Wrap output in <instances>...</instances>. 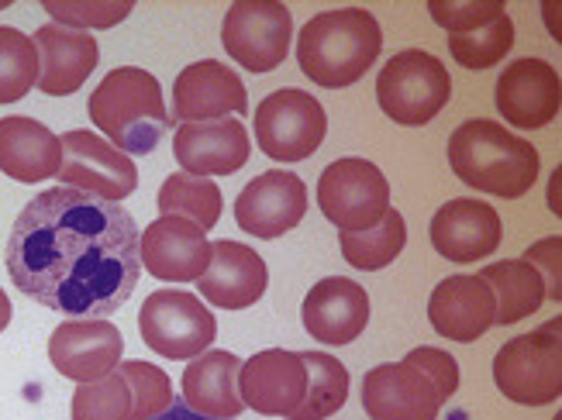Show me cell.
I'll return each instance as SVG.
<instances>
[{"instance_id": "obj_34", "label": "cell", "mask_w": 562, "mask_h": 420, "mask_svg": "<svg viewBox=\"0 0 562 420\" xmlns=\"http://www.w3.org/2000/svg\"><path fill=\"white\" fill-rule=\"evenodd\" d=\"M45 14H53V24L83 32V29H114L125 21L135 4L128 0H45Z\"/></svg>"}, {"instance_id": "obj_40", "label": "cell", "mask_w": 562, "mask_h": 420, "mask_svg": "<svg viewBox=\"0 0 562 420\" xmlns=\"http://www.w3.org/2000/svg\"><path fill=\"white\" fill-rule=\"evenodd\" d=\"M11 325V300H8V293L0 290V331H4Z\"/></svg>"}, {"instance_id": "obj_22", "label": "cell", "mask_w": 562, "mask_h": 420, "mask_svg": "<svg viewBox=\"0 0 562 420\" xmlns=\"http://www.w3.org/2000/svg\"><path fill=\"white\" fill-rule=\"evenodd\" d=\"M270 283V269H266L262 256L241 241H214L211 245V265L198 280V290L207 304L222 310H246L266 293Z\"/></svg>"}, {"instance_id": "obj_23", "label": "cell", "mask_w": 562, "mask_h": 420, "mask_svg": "<svg viewBox=\"0 0 562 420\" xmlns=\"http://www.w3.org/2000/svg\"><path fill=\"white\" fill-rule=\"evenodd\" d=\"M32 38L38 48V90L48 97L77 93L101 63V48L90 32H72L48 21Z\"/></svg>"}, {"instance_id": "obj_25", "label": "cell", "mask_w": 562, "mask_h": 420, "mask_svg": "<svg viewBox=\"0 0 562 420\" xmlns=\"http://www.w3.org/2000/svg\"><path fill=\"white\" fill-rule=\"evenodd\" d=\"M63 141L35 117H0V172L18 183L59 177Z\"/></svg>"}, {"instance_id": "obj_8", "label": "cell", "mask_w": 562, "mask_h": 420, "mask_svg": "<svg viewBox=\"0 0 562 420\" xmlns=\"http://www.w3.org/2000/svg\"><path fill=\"white\" fill-rule=\"evenodd\" d=\"M256 141L277 162H304L328 135V114L304 90H277L256 107Z\"/></svg>"}, {"instance_id": "obj_5", "label": "cell", "mask_w": 562, "mask_h": 420, "mask_svg": "<svg viewBox=\"0 0 562 420\" xmlns=\"http://www.w3.org/2000/svg\"><path fill=\"white\" fill-rule=\"evenodd\" d=\"M452 97V77L446 63L425 53V48H407L397 53L376 80L380 111L404 128H422L446 111Z\"/></svg>"}, {"instance_id": "obj_21", "label": "cell", "mask_w": 562, "mask_h": 420, "mask_svg": "<svg viewBox=\"0 0 562 420\" xmlns=\"http://www.w3.org/2000/svg\"><path fill=\"white\" fill-rule=\"evenodd\" d=\"M435 386L425 373L407 362H386L362 379V410L373 420H435L438 417Z\"/></svg>"}, {"instance_id": "obj_17", "label": "cell", "mask_w": 562, "mask_h": 420, "mask_svg": "<svg viewBox=\"0 0 562 420\" xmlns=\"http://www.w3.org/2000/svg\"><path fill=\"white\" fill-rule=\"evenodd\" d=\"M494 101L507 125L525 132L546 128L555 121L562 104L559 72L546 59H515L501 72Z\"/></svg>"}, {"instance_id": "obj_31", "label": "cell", "mask_w": 562, "mask_h": 420, "mask_svg": "<svg viewBox=\"0 0 562 420\" xmlns=\"http://www.w3.org/2000/svg\"><path fill=\"white\" fill-rule=\"evenodd\" d=\"M72 420H135V393L121 368L104 379L80 383L72 393Z\"/></svg>"}, {"instance_id": "obj_33", "label": "cell", "mask_w": 562, "mask_h": 420, "mask_svg": "<svg viewBox=\"0 0 562 420\" xmlns=\"http://www.w3.org/2000/svg\"><path fill=\"white\" fill-rule=\"evenodd\" d=\"M510 45H515V21H510L507 14H501L491 24H483V29L449 35L452 59L467 69H476V72L497 66L510 53Z\"/></svg>"}, {"instance_id": "obj_37", "label": "cell", "mask_w": 562, "mask_h": 420, "mask_svg": "<svg viewBox=\"0 0 562 420\" xmlns=\"http://www.w3.org/2000/svg\"><path fill=\"white\" fill-rule=\"evenodd\" d=\"M404 362L428 376V383L438 393V400H449L452 393L459 389V365H456V359L449 352H442V349H414V352H407Z\"/></svg>"}, {"instance_id": "obj_10", "label": "cell", "mask_w": 562, "mask_h": 420, "mask_svg": "<svg viewBox=\"0 0 562 420\" xmlns=\"http://www.w3.org/2000/svg\"><path fill=\"white\" fill-rule=\"evenodd\" d=\"M293 18L280 0H235L222 24L225 53L249 72H270L290 53Z\"/></svg>"}, {"instance_id": "obj_7", "label": "cell", "mask_w": 562, "mask_h": 420, "mask_svg": "<svg viewBox=\"0 0 562 420\" xmlns=\"http://www.w3.org/2000/svg\"><path fill=\"white\" fill-rule=\"evenodd\" d=\"M138 334L149 349L169 362H187L204 355L214 334L217 320L214 314L187 290H156L145 296L138 314Z\"/></svg>"}, {"instance_id": "obj_20", "label": "cell", "mask_w": 562, "mask_h": 420, "mask_svg": "<svg viewBox=\"0 0 562 420\" xmlns=\"http://www.w3.org/2000/svg\"><path fill=\"white\" fill-rule=\"evenodd\" d=\"M173 156L190 177H232L249 162V132L238 117L180 125L173 138Z\"/></svg>"}, {"instance_id": "obj_4", "label": "cell", "mask_w": 562, "mask_h": 420, "mask_svg": "<svg viewBox=\"0 0 562 420\" xmlns=\"http://www.w3.org/2000/svg\"><path fill=\"white\" fill-rule=\"evenodd\" d=\"M90 117L125 156H149L173 121L162 104L159 80L138 66L108 72L101 87L90 93Z\"/></svg>"}, {"instance_id": "obj_36", "label": "cell", "mask_w": 562, "mask_h": 420, "mask_svg": "<svg viewBox=\"0 0 562 420\" xmlns=\"http://www.w3.org/2000/svg\"><path fill=\"white\" fill-rule=\"evenodd\" d=\"M428 11L449 35L483 29V24L507 14L504 0H431Z\"/></svg>"}, {"instance_id": "obj_27", "label": "cell", "mask_w": 562, "mask_h": 420, "mask_svg": "<svg viewBox=\"0 0 562 420\" xmlns=\"http://www.w3.org/2000/svg\"><path fill=\"white\" fill-rule=\"evenodd\" d=\"M480 280L491 286L497 317L494 325H518L528 314H535L546 304V286L542 276L525 259H501L491 262L480 273Z\"/></svg>"}, {"instance_id": "obj_1", "label": "cell", "mask_w": 562, "mask_h": 420, "mask_svg": "<svg viewBox=\"0 0 562 420\" xmlns=\"http://www.w3.org/2000/svg\"><path fill=\"white\" fill-rule=\"evenodd\" d=\"M135 217L101 196L56 186L18 214L8 273L35 304L66 317H108L128 304L142 276Z\"/></svg>"}, {"instance_id": "obj_19", "label": "cell", "mask_w": 562, "mask_h": 420, "mask_svg": "<svg viewBox=\"0 0 562 420\" xmlns=\"http://www.w3.org/2000/svg\"><path fill=\"white\" fill-rule=\"evenodd\" d=\"M301 320L314 341L338 349V344L356 341L370 325V293L356 280L328 276L307 290Z\"/></svg>"}, {"instance_id": "obj_28", "label": "cell", "mask_w": 562, "mask_h": 420, "mask_svg": "<svg viewBox=\"0 0 562 420\" xmlns=\"http://www.w3.org/2000/svg\"><path fill=\"white\" fill-rule=\"evenodd\" d=\"M301 359L307 368V393L290 420H325L338 413L349 397V368L328 352H304Z\"/></svg>"}, {"instance_id": "obj_16", "label": "cell", "mask_w": 562, "mask_h": 420, "mask_svg": "<svg viewBox=\"0 0 562 420\" xmlns=\"http://www.w3.org/2000/svg\"><path fill=\"white\" fill-rule=\"evenodd\" d=\"M307 393V368L297 352L270 349L249 362H241L238 373V397L262 417H290L304 404Z\"/></svg>"}, {"instance_id": "obj_12", "label": "cell", "mask_w": 562, "mask_h": 420, "mask_svg": "<svg viewBox=\"0 0 562 420\" xmlns=\"http://www.w3.org/2000/svg\"><path fill=\"white\" fill-rule=\"evenodd\" d=\"M125 338L104 317H72L48 338V359L56 373L72 383H93L121 365Z\"/></svg>"}, {"instance_id": "obj_26", "label": "cell", "mask_w": 562, "mask_h": 420, "mask_svg": "<svg viewBox=\"0 0 562 420\" xmlns=\"http://www.w3.org/2000/svg\"><path fill=\"white\" fill-rule=\"evenodd\" d=\"M238 373L241 359L222 349L190 359L183 373V404L214 420H235L246 410V404L238 397Z\"/></svg>"}, {"instance_id": "obj_15", "label": "cell", "mask_w": 562, "mask_h": 420, "mask_svg": "<svg viewBox=\"0 0 562 420\" xmlns=\"http://www.w3.org/2000/svg\"><path fill=\"white\" fill-rule=\"evenodd\" d=\"M249 111L246 83L238 72L217 59H201L187 66L173 83V117L180 125H201V121H222Z\"/></svg>"}, {"instance_id": "obj_32", "label": "cell", "mask_w": 562, "mask_h": 420, "mask_svg": "<svg viewBox=\"0 0 562 420\" xmlns=\"http://www.w3.org/2000/svg\"><path fill=\"white\" fill-rule=\"evenodd\" d=\"M38 87V48L35 38L18 29H0V104H14Z\"/></svg>"}, {"instance_id": "obj_6", "label": "cell", "mask_w": 562, "mask_h": 420, "mask_svg": "<svg viewBox=\"0 0 562 420\" xmlns=\"http://www.w3.org/2000/svg\"><path fill=\"white\" fill-rule=\"evenodd\" d=\"M494 383L507 400L521 407H546L562 397V344L559 317L546 328L518 334L494 359Z\"/></svg>"}, {"instance_id": "obj_11", "label": "cell", "mask_w": 562, "mask_h": 420, "mask_svg": "<svg viewBox=\"0 0 562 420\" xmlns=\"http://www.w3.org/2000/svg\"><path fill=\"white\" fill-rule=\"evenodd\" d=\"M59 141H63V166H59L63 186L93 193L111 204L135 193L138 169L132 156L117 152L108 138L93 132H66Z\"/></svg>"}, {"instance_id": "obj_29", "label": "cell", "mask_w": 562, "mask_h": 420, "mask_svg": "<svg viewBox=\"0 0 562 420\" xmlns=\"http://www.w3.org/2000/svg\"><path fill=\"white\" fill-rule=\"evenodd\" d=\"M341 245V256L352 269H362V273H376V269L390 265L407 245V225L404 217L390 207L383 214V220L370 231H341L338 238Z\"/></svg>"}, {"instance_id": "obj_35", "label": "cell", "mask_w": 562, "mask_h": 420, "mask_svg": "<svg viewBox=\"0 0 562 420\" xmlns=\"http://www.w3.org/2000/svg\"><path fill=\"white\" fill-rule=\"evenodd\" d=\"M135 393V420H153L173 404V383L153 362H121L117 365Z\"/></svg>"}, {"instance_id": "obj_38", "label": "cell", "mask_w": 562, "mask_h": 420, "mask_svg": "<svg viewBox=\"0 0 562 420\" xmlns=\"http://www.w3.org/2000/svg\"><path fill=\"white\" fill-rule=\"evenodd\" d=\"M559 252H562V241L559 235L555 238H542L539 245H531L525 252V262L535 269V273L542 276V286H546V300H562V286H559Z\"/></svg>"}, {"instance_id": "obj_30", "label": "cell", "mask_w": 562, "mask_h": 420, "mask_svg": "<svg viewBox=\"0 0 562 420\" xmlns=\"http://www.w3.org/2000/svg\"><path fill=\"white\" fill-rule=\"evenodd\" d=\"M187 217L201 231H211L222 217V190L211 180L190 177V172H173L159 186V217Z\"/></svg>"}, {"instance_id": "obj_3", "label": "cell", "mask_w": 562, "mask_h": 420, "mask_svg": "<svg viewBox=\"0 0 562 420\" xmlns=\"http://www.w3.org/2000/svg\"><path fill=\"white\" fill-rule=\"evenodd\" d=\"M383 48L380 21L362 8L314 14L297 38V63L317 87L341 90L359 83Z\"/></svg>"}, {"instance_id": "obj_18", "label": "cell", "mask_w": 562, "mask_h": 420, "mask_svg": "<svg viewBox=\"0 0 562 420\" xmlns=\"http://www.w3.org/2000/svg\"><path fill=\"white\" fill-rule=\"evenodd\" d=\"M504 238V225L501 214L473 201V196H459V201H449L446 207H438L431 217V245L435 252L449 259V262H480L486 256H494L501 249Z\"/></svg>"}, {"instance_id": "obj_24", "label": "cell", "mask_w": 562, "mask_h": 420, "mask_svg": "<svg viewBox=\"0 0 562 420\" xmlns=\"http://www.w3.org/2000/svg\"><path fill=\"white\" fill-rule=\"evenodd\" d=\"M497 304L480 276H449L431 290L428 320L449 341H476L494 328Z\"/></svg>"}, {"instance_id": "obj_14", "label": "cell", "mask_w": 562, "mask_h": 420, "mask_svg": "<svg viewBox=\"0 0 562 420\" xmlns=\"http://www.w3.org/2000/svg\"><path fill=\"white\" fill-rule=\"evenodd\" d=\"M142 269L162 283H198L211 265V241L187 217H159L142 231Z\"/></svg>"}, {"instance_id": "obj_2", "label": "cell", "mask_w": 562, "mask_h": 420, "mask_svg": "<svg viewBox=\"0 0 562 420\" xmlns=\"http://www.w3.org/2000/svg\"><path fill=\"white\" fill-rule=\"evenodd\" d=\"M449 166L456 177L491 196L518 201L539 180V148L507 132L501 121H462L449 138Z\"/></svg>"}, {"instance_id": "obj_9", "label": "cell", "mask_w": 562, "mask_h": 420, "mask_svg": "<svg viewBox=\"0 0 562 420\" xmlns=\"http://www.w3.org/2000/svg\"><path fill=\"white\" fill-rule=\"evenodd\" d=\"M317 207L338 231H370L390 211V183L370 159H338L317 180Z\"/></svg>"}, {"instance_id": "obj_39", "label": "cell", "mask_w": 562, "mask_h": 420, "mask_svg": "<svg viewBox=\"0 0 562 420\" xmlns=\"http://www.w3.org/2000/svg\"><path fill=\"white\" fill-rule=\"evenodd\" d=\"M153 420H214V417H204V413H198V410H190L183 400H173V404H169V410H162V413L153 417Z\"/></svg>"}, {"instance_id": "obj_13", "label": "cell", "mask_w": 562, "mask_h": 420, "mask_svg": "<svg viewBox=\"0 0 562 420\" xmlns=\"http://www.w3.org/2000/svg\"><path fill=\"white\" fill-rule=\"evenodd\" d=\"M307 214V186L297 172L270 169L256 177L235 201L238 228L252 238H280L293 231Z\"/></svg>"}]
</instances>
